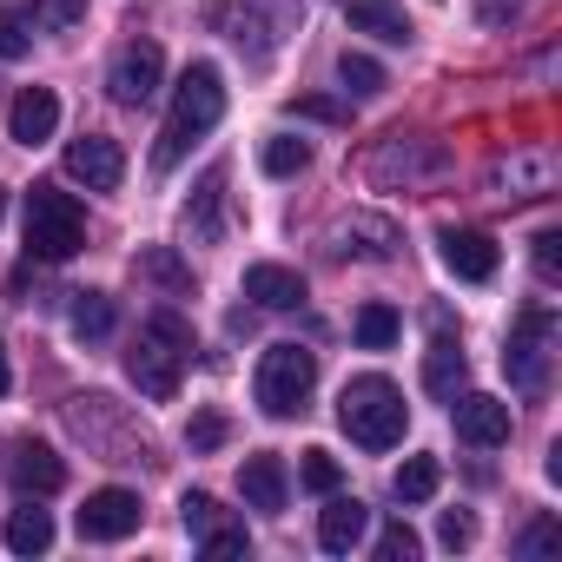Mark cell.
Wrapping results in <instances>:
<instances>
[{
  "instance_id": "52a82bcc",
  "label": "cell",
  "mask_w": 562,
  "mask_h": 562,
  "mask_svg": "<svg viewBox=\"0 0 562 562\" xmlns=\"http://www.w3.org/2000/svg\"><path fill=\"white\" fill-rule=\"evenodd\" d=\"M139 522H146V509H139V496L120 490V483H106V490H93V496L80 503V536H87V542H126Z\"/></svg>"
},
{
  "instance_id": "6da1fadb",
  "label": "cell",
  "mask_w": 562,
  "mask_h": 562,
  "mask_svg": "<svg viewBox=\"0 0 562 562\" xmlns=\"http://www.w3.org/2000/svg\"><path fill=\"white\" fill-rule=\"evenodd\" d=\"M218 113H225V74H218L212 60H192V67L179 74L166 133H159V146H153V172H172V166L186 159V146L205 139V133L218 126Z\"/></svg>"
},
{
  "instance_id": "484cf974",
  "label": "cell",
  "mask_w": 562,
  "mask_h": 562,
  "mask_svg": "<svg viewBox=\"0 0 562 562\" xmlns=\"http://www.w3.org/2000/svg\"><path fill=\"white\" fill-rule=\"evenodd\" d=\"M225 437H232V424H225V411H199V417L186 424V450H192V457H212V450H218Z\"/></svg>"
},
{
  "instance_id": "83f0119b",
  "label": "cell",
  "mask_w": 562,
  "mask_h": 562,
  "mask_svg": "<svg viewBox=\"0 0 562 562\" xmlns=\"http://www.w3.org/2000/svg\"><path fill=\"white\" fill-rule=\"evenodd\" d=\"M87 21V0H34V27L41 34H67Z\"/></svg>"
},
{
  "instance_id": "e0dca14e",
  "label": "cell",
  "mask_w": 562,
  "mask_h": 562,
  "mask_svg": "<svg viewBox=\"0 0 562 562\" xmlns=\"http://www.w3.org/2000/svg\"><path fill=\"white\" fill-rule=\"evenodd\" d=\"M364 529H371V509H364L358 496H338V490H331V503H325V516H318V542H325L331 555H351V549L364 542Z\"/></svg>"
},
{
  "instance_id": "ac0fdd59",
  "label": "cell",
  "mask_w": 562,
  "mask_h": 562,
  "mask_svg": "<svg viewBox=\"0 0 562 562\" xmlns=\"http://www.w3.org/2000/svg\"><path fill=\"white\" fill-rule=\"evenodd\" d=\"M0 542H8L14 555H47V549H54V516H47V509H34V496H27V503L8 516Z\"/></svg>"
},
{
  "instance_id": "603a6c76",
  "label": "cell",
  "mask_w": 562,
  "mask_h": 562,
  "mask_svg": "<svg viewBox=\"0 0 562 562\" xmlns=\"http://www.w3.org/2000/svg\"><path fill=\"white\" fill-rule=\"evenodd\" d=\"M351 331H358V345H364V351H391V345H397V331H404V318H397L391 305H364Z\"/></svg>"
},
{
  "instance_id": "9c48e42d",
  "label": "cell",
  "mask_w": 562,
  "mask_h": 562,
  "mask_svg": "<svg viewBox=\"0 0 562 562\" xmlns=\"http://www.w3.org/2000/svg\"><path fill=\"white\" fill-rule=\"evenodd\" d=\"M450 417H457V437H463V443H476V450L509 443V404H503V397L457 391V397H450Z\"/></svg>"
},
{
  "instance_id": "2e32d148",
  "label": "cell",
  "mask_w": 562,
  "mask_h": 562,
  "mask_svg": "<svg viewBox=\"0 0 562 562\" xmlns=\"http://www.w3.org/2000/svg\"><path fill=\"white\" fill-rule=\"evenodd\" d=\"M245 299L265 305V312H299L305 305V278L292 265H251L245 271Z\"/></svg>"
},
{
  "instance_id": "7a4b0ae2",
  "label": "cell",
  "mask_w": 562,
  "mask_h": 562,
  "mask_svg": "<svg viewBox=\"0 0 562 562\" xmlns=\"http://www.w3.org/2000/svg\"><path fill=\"white\" fill-rule=\"evenodd\" d=\"M186 358H192V325L179 312H153L126 351V378L139 384V397L153 404H172L179 397V378H186Z\"/></svg>"
},
{
  "instance_id": "30bf717a",
  "label": "cell",
  "mask_w": 562,
  "mask_h": 562,
  "mask_svg": "<svg viewBox=\"0 0 562 562\" xmlns=\"http://www.w3.org/2000/svg\"><path fill=\"white\" fill-rule=\"evenodd\" d=\"M60 133V93L54 87H21L8 106V139L14 146H47Z\"/></svg>"
},
{
  "instance_id": "836d02e7",
  "label": "cell",
  "mask_w": 562,
  "mask_h": 562,
  "mask_svg": "<svg viewBox=\"0 0 562 562\" xmlns=\"http://www.w3.org/2000/svg\"><path fill=\"white\" fill-rule=\"evenodd\" d=\"M146 271H153V278H166V285H179V292H192V271H186L172 251H153V258H146Z\"/></svg>"
},
{
  "instance_id": "5bb4252c",
  "label": "cell",
  "mask_w": 562,
  "mask_h": 562,
  "mask_svg": "<svg viewBox=\"0 0 562 562\" xmlns=\"http://www.w3.org/2000/svg\"><path fill=\"white\" fill-rule=\"evenodd\" d=\"M8 483H14L21 496H54V490L67 483V463H60V450H47V443H21V450L8 457Z\"/></svg>"
},
{
  "instance_id": "d4e9b609",
  "label": "cell",
  "mask_w": 562,
  "mask_h": 562,
  "mask_svg": "<svg viewBox=\"0 0 562 562\" xmlns=\"http://www.w3.org/2000/svg\"><path fill=\"white\" fill-rule=\"evenodd\" d=\"M338 80H345V93H358V100H371V93H384L391 80H384V67L371 60V54H345L338 60Z\"/></svg>"
},
{
  "instance_id": "8fae6325",
  "label": "cell",
  "mask_w": 562,
  "mask_h": 562,
  "mask_svg": "<svg viewBox=\"0 0 562 562\" xmlns=\"http://www.w3.org/2000/svg\"><path fill=\"white\" fill-rule=\"evenodd\" d=\"M437 251H443V265L463 278V285H490V278H496V238H490V232L443 225V232H437Z\"/></svg>"
},
{
  "instance_id": "cb8c5ba5",
  "label": "cell",
  "mask_w": 562,
  "mask_h": 562,
  "mask_svg": "<svg viewBox=\"0 0 562 562\" xmlns=\"http://www.w3.org/2000/svg\"><path fill=\"white\" fill-rule=\"evenodd\" d=\"M312 166V146L305 139H292V133H271L265 139V172L271 179H292V172H305Z\"/></svg>"
},
{
  "instance_id": "4316f807",
  "label": "cell",
  "mask_w": 562,
  "mask_h": 562,
  "mask_svg": "<svg viewBox=\"0 0 562 562\" xmlns=\"http://www.w3.org/2000/svg\"><path fill=\"white\" fill-rule=\"evenodd\" d=\"M299 476H305V490H318V496H331V490L345 483V463H338L331 450H318V443H312V450H305V463H299Z\"/></svg>"
},
{
  "instance_id": "44dd1931",
  "label": "cell",
  "mask_w": 562,
  "mask_h": 562,
  "mask_svg": "<svg viewBox=\"0 0 562 562\" xmlns=\"http://www.w3.org/2000/svg\"><path fill=\"white\" fill-rule=\"evenodd\" d=\"M437 483H443V463H437V457H404V470L391 476L397 503H430V496H437Z\"/></svg>"
},
{
  "instance_id": "3957f363",
  "label": "cell",
  "mask_w": 562,
  "mask_h": 562,
  "mask_svg": "<svg viewBox=\"0 0 562 562\" xmlns=\"http://www.w3.org/2000/svg\"><path fill=\"white\" fill-rule=\"evenodd\" d=\"M338 424H345V437L358 450H397L404 430H411V404H404V391L391 378L364 371V378H351L338 391Z\"/></svg>"
},
{
  "instance_id": "d6a6232c",
  "label": "cell",
  "mask_w": 562,
  "mask_h": 562,
  "mask_svg": "<svg viewBox=\"0 0 562 562\" xmlns=\"http://www.w3.org/2000/svg\"><path fill=\"white\" fill-rule=\"evenodd\" d=\"M199 549H205V555H245V529H232V522H218L212 536H199Z\"/></svg>"
},
{
  "instance_id": "9a60e30c",
  "label": "cell",
  "mask_w": 562,
  "mask_h": 562,
  "mask_svg": "<svg viewBox=\"0 0 562 562\" xmlns=\"http://www.w3.org/2000/svg\"><path fill=\"white\" fill-rule=\"evenodd\" d=\"M285 490H292V476H285V463H278L271 450H258V457H245V470H238V496H245L251 509H265V516H278V509H285Z\"/></svg>"
},
{
  "instance_id": "7402d4cb",
  "label": "cell",
  "mask_w": 562,
  "mask_h": 562,
  "mask_svg": "<svg viewBox=\"0 0 562 562\" xmlns=\"http://www.w3.org/2000/svg\"><path fill=\"white\" fill-rule=\"evenodd\" d=\"M67 325H74V338H106L113 331V299L106 292H74Z\"/></svg>"
},
{
  "instance_id": "7c38bea8",
  "label": "cell",
  "mask_w": 562,
  "mask_h": 562,
  "mask_svg": "<svg viewBox=\"0 0 562 562\" xmlns=\"http://www.w3.org/2000/svg\"><path fill=\"white\" fill-rule=\"evenodd\" d=\"M67 172H74L87 192H113V186L126 179V153H120L113 139L87 133V139H74V146H67Z\"/></svg>"
},
{
  "instance_id": "d590c367",
  "label": "cell",
  "mask_w": 562,
  "mask_h": 562,
  "mask_svg": "<svg viewBox=\"0 0 562 562\" xmlns=\"http://www.w3.org/2000/svg\"><path fill=\"white\" fill-rule=\"evenodd\" d=\"M516 549H522V555H549V549H555V522H549V516H536V522L522 529V542H516Z\"/></svg>"
},
{
  "instance_id": "ba28073f",
  "label": "cell",
  "mask_w": 562,
  "mask_h": 562,
  "mask_svg": "<svg viewBox=\"0 0 562 562\" xmlns=\"http://www.w3.org/2000/svg\"><path fill=\"white\" fill-rule=\"evenodd\" d=\"M159 74H166L159 41H126V47H120V60H113V74H106V87H113V100H120V106H146V100L159 93Z\"/></svg>"
},
{
  "instance_id": "f546056e",
  "label": "cell",
  "mask_w": 562,
  "mask_h": 562,
  "mask_svg": "<svg viewBox=\"0 0 562 562\" xmlns=\"http://www.w3.org/2000/svg\"><path fill=\"white\" fill-rule=\"evenodd\" d=\"M417 549H424V542H417L411 522H384V536H378V555H384V562H411Z\"/></svg>"
},
{
  "instance_id": "5b68a950",
  "label": "cell",
  "mask_w": 562,
  "mask_h": 562,
  "mask_svg": "<svg viewBox=\"0 0 562 562\" xmlns=\"http://www.w3.org/2000/svg\"><path fill=\"white\" fill-rule=\"evenodd\" d=\"M312 384H318V351H305V345H271L265 358H258V404H265V417H299L305 404H312Z\"/></svg>"
},
{
  "instance_id": "8d00e7d4",
  "label": "cell",
  "mask_w": 562,
  "mask_h": 562,
  "mask_svg": "<svg viewBox=\"0 0 562 562\" xmlns=\"http://www.w3.org/2000/svg\"><path fill=\"white\" fill-rule=\"evenodd\" d=\"M14 391V364H8V345H0V397Z\"/></svg>"
},
{
  "instance_id": "e575fe53",
  "label": "cell",
  "mask_w": 562,
  "mask_h": 562,
  "mask_svg": "<svg viewBox=\"0 0 562 562\" xmlns=\"http://www.w3.org/2000/svg\"><path fill=\"white\" fill-rule=\"evenodd\" d=\"M536 271H542V278L562 271V232H536Z\"/></svg>"
},
{
  "instance_id": "277c9868",
  "label": "cell",
  "mask_w": 562,
  "mask_h": 562,
  "mask_svg": "<svg viewBox=\"0 0 562 562\" xmlns=\"http://www.w3.org/2000/svg\"><path fill=\"white\" fill-rule=\"evenodd\" d=\"M80 245H87V212H80V199L60 192V186H34V192H27V251L47 258V265H60V258H74Z\"/></svg>"
},
{
  "instance_id": "4fadbf2b",
  "label": "cell",
  "mask_w": 562,
  "mask_h": 562,
  "mask_svg": "<svg viewBox=\"0 0 562 562\" xmlns=\"http://www.w3.org/2000/svg\"><path fill=\"white\" fill-rule=\"evenodd\" d=\"M186 238H199V245L225 238V166L199 172V192L186 199Z\"/></svg>"
},
{
  "instance_id": "ffe728a7",
  "label": "cell",
  "mask_w": 562,
  "mask_h": 562,
  "mask_svg": "<svg viewBox=\"0 0 562 562\" xmlns=\"http://www.w3.org/2000/svg\"><path fill=\"white\" fill-rule=\"evenodd\" d=\"M345 21H351L358 34H378V41H391V47H404V41H411V21H404L397 8H378V0H351V8H345Z\"/></svg>"
},
{
  "instance_id": "4dcf8cb0",
  "label": "cell",
  "mask_w": 562,
  "mask_h": 562,
  "mask_svg": "<svg viewBox=\"0 0 562 562\" xmlns=\"http://www.w3.org/2000/svg\"><path fill=\"white\" fill-rule=\"evenodd\" d=\"M27 47H34V27L21 14H0V60H21Z\"/></svg>"
},
{
  "instance_id": "8992f818",
  "label": "cell",
  "mask_w": 562,
  "mask_h": 562,
  "mask_svg": "<svg viewBox=\"0 0 562 562\" xmlns=\"http://www.w3.org/2000/svg\"><path fill=\"white\" fill-rule=\"evenodd\" d=\"M549 358H555V312L549 305H522L503 345V371L516 391H542L549 384Z\"/></svg>"
},
{
  "instance_id": "d6986e66",
  "label": "cell",
  "mask_w": 562,
  "mask_h": 562,
  "mask_svg": "<svg viewBox=\"0 0 562 562\" xmlns=\"http://www.w3.org/2000/svg\"><path fill=\"white\" fill-rule=\"evenodd\" d=\"M463 378H470V364H463V345L457 338H437L430 351H424V384H430V397H457L463 391Z\"/></svg>"
},
{
  "instance_id": "1f68e13d",
  "label": "cell",
  "mask_w": 562,
  "mask_h": 562,
  "mask_svg": "<svg viewBox=\"0 0 562 562\" xmlns=\"http://www.w3.org/2000/svg\"><path fill=\"white\" fill-rule=\"evenodd\" d=\"M437 536H443V549H470V542H476V522H470V509H443Z\"/></svg>"
},
{
  "instance_id": "f1b7e54d",
  "label": "cell",
  "mask_w": 562,
  "mask_h": 562,
  "mask_svg": "<svg viewBox=\"0 0 562 562\" xmlns=\"http://www.w3.org/2000/svg\"><path fill=\"white\" fill-rule=\"evenodd\" d=\"M179 516H186V529H192V536H212V529H218V503H212L205 490H186Z\"/></svg>"
}]
</instances>
